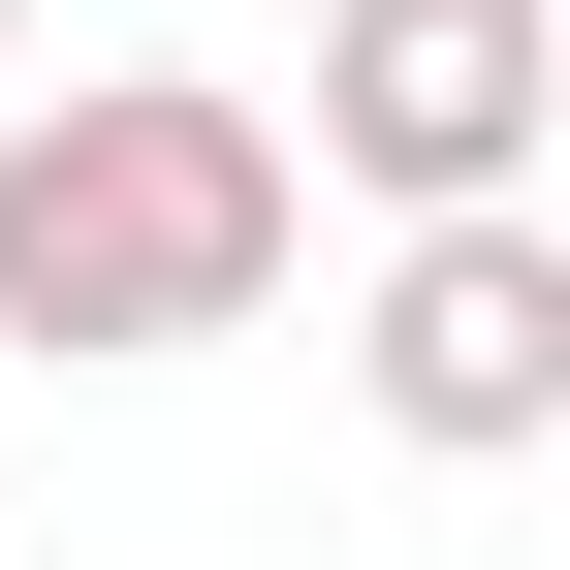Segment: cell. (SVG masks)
Instances as JSON below:
<instances>
[{
	"mask_svg": "<svg viewBox=\"0 0 570 570\" xmlns=\"http://www.w3.org/2000/svg\"><path fill=\"white\" fill-rule=\"evenodd\" d=\"M0 96H32V0H0Z\"/></svg>",
	"mask_w": 570,
	"mask_h": 570,
	"instance_id": "cell-4",
	"label": "cell"
},
{
	"mask_svg": "<svg viewBox=\"0 0 570 570\" xmlns=\"http://www.w3.org/2000/svg\"><path fill=\"white\" fill-rule=\"evenodd\" d=\"M285 254H317V159H285V96L223 63H32L0 96V348H254Z\"/></svg>",
	"mask_w": 570,
	"mask_h": 570,
	"instance_id": "cell-1",
	"label": "cell"
},
{
	"mask_svg": "<svg viewBox=\"0 0 570 570\" xmlns=\"http://www.w3.org/2000/svg\"><path fill=\"white\" fill-rule=\"evenodd\" d=\"M348 381H381V444H444V475L570 444V223H539V190H475V223H381V317H348Z\"/></svg>",
	"mask_w": 570,
	"mask_h": 570,
	"instance_id": "cell-3",
	"label": "cell"
},
{
	"mask_svg": "<svg viewBox=\"0 0 570 570\" xmlns=\"http://www.w3.org/2000/svg\"><path fill=\"white\" fill-rule=\"evenodd\" d=\"M285 32H317V159L381 223H475L570 127V0H285Z\"/></svg>",
	"mask_w": 570,
	"mask_h": 570,
	"instance_id": "cell-2",
	"label": "cell"
}]
</instances>
